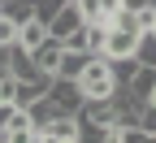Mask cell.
Returning <instances> with one entry per match:
<instances>
[{
	"label": "cell",
	"instance_id": "cell-3",
	"mask_svg": "<svg viewBox=\"0 0 156 143\" xmlns=\"http://www.w3.org/2000/svg\"><path fill=\"white\" fill-rule=\"evenodd\" d=\"M139 48V30H126V26H108V39H104V56L108 61H126Z\"/></svg>",
	"mask_w": 156,
	"mask_h": 143
},
{
	"label": "cell",
	"instance_id": "cell-1",
	"mask_svg": "<svg viewBox=\"0 0 156 143\" xmlns=\"http://www.w3.org/2000/svg\"><path fill=\"white\" fill-rule=\"evenodd\" d=\"M74 83L83 87L87 100H95V95H117V70H113V61H108L104 52H95V56H87V65L78 70Z\"/></svg>",
	"mask_w": 156,
	"mask_h": 143
},
{
	"label": "cell",
	"instance_id": "cell-13",
	"mask_svg": "<svg viewBox=\"0 0 156 143\" xmlns=\"http://www.w3.org/2000/svg\"><path fill=\"white\" fill-rule=\"evenodd\" d=\"M17 26L22 22H13L9 13H0V48H13L17 44Z\"/></svg>",
	"mask_w": 156,
	"mask_h": 143
},
{
	"label": "cell",
	"instance_id": "cell-14",
	"mask_svg": "<svg viewBox=\"0 0 156 143\" xmlns=\"http://www.w3.org/2000/svg\"><path fill=\"white\" fill-rule=\"evenodd\" d=\"M78 13H83V22H104V5L100 0H74Z\"/></svg>",
	"mask_w": 156,
	"mask_h": 143
},
{
	"label": "cell",
	"instance_id": "cell-7",
	"mask_svg": "<svg viewBox=\"0 0 156 143\" xmlns=\"http://www.w3.org/2000/svg\"><path fill=\"white\" fill-rule=\"evenodd\" d=\"M152 87H156V65H134V74L126 78V95L130 100H139V104H147V95H152Z\"/></svg>",
	"mask_w": 156,
	"mask_h": 143
},
{
	"label": "cell",
	"instance_id": "cell-5",
	"mask_svg": "<svg viewBox=\"0 0 156 143\" xmlns=\"http://www.w3.org/2000/svg\"><path fill=\"white\" fill-rule=\"evenodd\" d=\"M30 56H35V65L44 70V74H52V78H56V70H61V56H65V44H61L56 35H48L39 48H30Z\"/></svg>",
	"mask_w": 156,
	"mask_h": 143
},
{
	"label": "cell",
	"instance_id": "cell-9",
	"mask_svg": "<svg viewBox=\"0 0 156 143\" xmlns=\"http://www.w3.org/2000/svg\"><path fill=\"white\" fill-rule=\"evenodd\" d=\"M87 56H91V52H78V48H65V56H61V70H56V74H61V78H78V70L87 65Z\"/></svg>",
	"mask_w": 156,
	"mask_h": 143
},
{
	"label": "cell",
	"instance_id": "cell-8",
	"mask_svg": "<svg viewBox=\"0 0 156 143\" xmlns=\"http://www.w3.org/2000/svg\"><path fill=\"white\" fill-rule=\"evenodd\" d=\"M48 35H52V30H48V22H44V17H35V13H30L26 22L17 26V48H26V52H30V48H39V44H44Z\"/></svg>",
	"mask_w": 156,
	"mask_h": 143
},
{
	"label": "cell",
	"instance_id": "cell-10",
	"mask_svg": "<svg viewBox=\"0 0 156 143\" xmlns=\"http://www.w3.org/2000/svg\"><path fill=\"white\" fill-rule=\"evenodd\" d=\"M104 39H108V22H87V52H104Z\"/></svg>",
	"mask_w": 156,
	"mask_h": 143
},
{
	"label": "cell",
	"instance_id": "cell-6",
	"mask_svg": "<svg viewBox=\"0 0 156 143\" xmlns=\"http://www.w3.org/2000/svg\"><path fill=\"white\" fill-rule=\"evenodd\" d=\"M78 26H83V13H78V5H74V0H65V5L52 13V22H48V30L61 39V44H65V39H69Z\"/></svg>",
	"mask_w": 156,
	"mask_h": 143
},
{
	"label": "cell",
	"instance_id": "cell-4",
	"mask_svg": "<svg viewBox=\"0 0 156 143\" xmlns=\"http://www.w3.org/2000/svg\"><path fill=\"white\" fill-rule=\"evenodd\" d=\"M44 139H61V143H78L83 139V121L78 113H56L48 126H44Z\"/></svg>",
	"mask_w": 156,
	"mask_h": 143
},
{
	"label": "cell",
	"instance_id": "cell-11",
	"mask_svg": "<svg viewBox=\"0 0 156 143\" xmlns=\"http://www.w3.org/2000/svg\"><path fill=\"white\" fill-rule=\"evenodd\" d=\"M134 61H139V65H156V35H152V30H143V35H139Z\"/></svg>",
	"mask_w": 156,
	"mask_h": 143
},
{
	"label": "cell",
	"instance_id": "cell-16",
	"mask_svg": "<svg viewBox=\"0 0 156 143\" xmlns=\"http://www.w3.org/2000/svg\"><path fill=\"white\" fill-rule=\"evenodd\" d=\"M147 104H156V87H152V95H147Z\"/></svg>",
	"mask_w": 156,
	"mask_h": 143
},
{
	"label": "cell",
	"instance_id": "cell-12",
	"mask_svg": "<svg viewBox=\"0 0 156 143\" xmlns=\"http://www.w3.org/2000/svg\"><path fill=\"white\" fill-rule=\"evenodd\" d=\"M22 104H13V100H0V143H9V130H13V117Z\"/></svg>",
	"mask_w": 156,
	"mask_h": 143
},
{
	"label": "cell",
	"instance_id": "cell-15",
	"mask_svg": "<svg viewBox=\"0 0 156 143\" xmlns=\"http://www.w3.org/2000/svg\"><path fill=\"white\" fill-rule=\"evenodd\" d=\"M143 139H156V104H143Z\"/></svg>",
	"mask_w": 156,
	"mask_h": 143
},
{
	"label": "cell",
	"instance_id": "cell-2",
	"mask_svg": "<svg viewBox=\"0 0 156 143\" xmlns=\"http://www.w3.org/2000/svg\"><path fill=\"white\" fill-rule=\"evenodd\" d=\"M48 95H52V104L61 109V113H78V109H83V100H87V95H83V87H78L74 78H61V74L52 78Z\"/></svg>",
	"mask_w": 156,
	"mask_h": 143
}]
</instances>
